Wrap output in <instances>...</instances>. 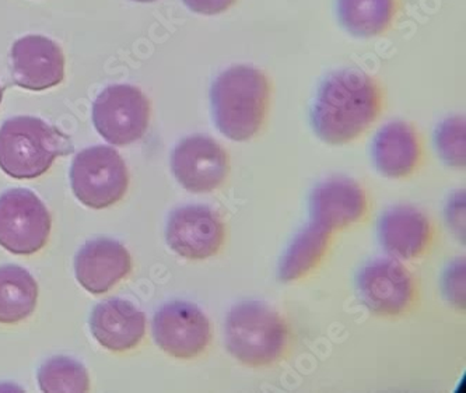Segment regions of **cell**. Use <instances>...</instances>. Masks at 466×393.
I'll return each mask as SVG.
<instances>
[{"label":"cell","mask_w":466,"mask_h":393,"mask_svg":"<svg viewBox=\"0 0 466 393\" xmlns=\"http://www.w3.org/2000/svg\"><path fill=\"white\" fill-rule=\"evenodd\" d=\"M150 122V103L137 87L108 86L93 104V124L113 146H127L145 136Z\"/></svg>","instance_id":"cell-7"},{"label":"cell","mask_w":466,"mask_h":393,"mask_svg":"<svg viewBox=\"0 0 466 393\" xmlns=\"http://www.w3.org/2000/svg\"><path fill=\"white\" fill-rule=\"evenodd\" d=\"M358 290L364 306L380 317H400L415 301V282L395 259H377L363 267Z\"/></svg>","instance_id":"cell-11"},{"label":"cell","mask_w":466,"mask_h":393,"mask_svg":"<svg viewBox=\"0 0 466 393\" xmlns=\"http://www.w3.org/2000/svg\"><path fill=\"white\" fill-rule=\"evenodd\" d=\"M226 346L231 356L248 367L272 366L289 346V329L283 317L259 301H244L228 312Z\"/></svg>","instance_id":"cell-4"},{"label":"cell","mask_w":466,"mask_h":393,"mask_svg":"<svg viewBox=\"0 0 466 393\" xmlns=\"http://www.w3.org/2000/svg\"><path fill=\"white\" fill-rule=\"evenodd\" d=\"M465 119L451 116L444 119L436 130V145L440 157L447 166L463 168L466 161Z\"/></svg>","instance_id":"cell-22"},{"label":"cell","mask_w":466,"mask_h":393,"mask_svg":"<svg viewBox=\"0 0 466 393\" xmlns=\"http://www.w3.org/2000/svg\"><path fill=\"white\" fill-rule=\"evenodd\" d=\"M51 233V216L34 192L9 189L0 196V246L15 255L41 251Z\"/></svg>","instance_id":"cell-6"},{"label":"cell","mask_w":466,"mask_h":393,"mask_svg":"<svg viewBox=\"0 0 466 393\" xmlns=\"http://www.w3.org/2000/svg\"><path fill=\"white\" fill-rule=\"evenodd\" d=\"M10 59L13 82L18 87L43 91L64 82V52L46 36L27 35L15 41Z\"/></svg>","instance_id":"cell-12"},{"label":"cell","mask_w":466,"mask_h":393,"mask_svg":"<svg viewBox=\"0 0 466 393\" xmlns=\"http://www.w3.org/2000/svg\"><path fill=\"white\" fill-rule=\"evenodd\" d=\"M210 104L216 127L221 135L233 142L251 140L267 121L269 79L251 65L228 67L213 82Z\"/></svg>","instance_id":"cell-2"},{"label":"cell","mask_w":466,"mask_h":393,"mask_svg":"<svg viewBox=\"0 0 466 393\" xmlns=\"http://www.w3.org/2000/svg\"><path fill=\"white\" fill-rule=\"evenodd\" d=\"M38 285L30 272L17 265L0 267V324L13 325L33 314Z\"/></svg>","instance_id":"cell-20"},{"label":"cell","mask_w":466,"mask_h":393,"mask_svg":"<svg viewBox=\"0 0 466 393\" xmlns=\"http://www.w3.org/2000/svg\"><path fill=\"white\" fill-rule=\"evenodd\" d=\"M4 100V88L0 87V103Z\"/></svg>","instance_id":"cell-26"},{"label":"cell","mask_w":466,"mask_h":393,"mask_svg":"<svg viewBox=\"0 0 466 393\" xmlns=\"http://www.w3.org/2000/svg\"><path fill=\"white\" fill-rule=\"evenodd\" d=\"M153 338L161 350L179 360H192L207 350L212 339L209 319L187 301H173L156 312Z\"/></svg>","instance_id":"cell-8"},{"label":"cell","mask_w":466,"mask_h":393,"mask_svg":"<svg viewBox=\"0 0 466 393\" xmlns=\"http://www.w3.org/2000/svg\"><path fill=\"white\" fill-rule=\"evenodd\" d=\"M369 209L367 195L358 182L332 178L315 186L309 196L311 223L325 230H343L363 220Z\"/></svg>","instance_id":"cell-13"},{"label":"cell","mask_w":466,"mask_h":393,"mask_svg":"<svg viewBox=\"0 0 466 393\" xmlns=\"http://www.w3.org/2000/svg\"><path fill=\"white\" fill-rule=\"evenodd\" d=\"M166 238L179 257L189 260L208 259L218 254L225 244V223L208 206H184L168 217Z\"/></svg>","instance_id":"cell-10"},{"label":"cell","mask_w":466,"mask_h":393,"mask_svg":"<svg viewBox=\"0 0 466 393\" xmlns=\"http://www.w3.org/2000/svg\"><path fill=\"white\" fill-rule=\"evenodd\" d=\"M377 170L388 178H405L421 160V142L412 125L390 122L379 130L371 147Z\"/></svg>","instance_id":"cell-17"},{"label":"cell","mask_w":466,"mask_h":393,"mask_svg":"<svg viewBox=\"0 0 466 393\" xmlns=\"http://www.w3.org/2000/svg\"><path fill=\"white\" fill-rule=\"evenodd\" d=\"M90 329L106 350H132L146 333V317L127 299L111 298L98 304L90 317Z\"/></svg>","instance_id":"cell-15"},{"label":"cell","mask_w":466,"mask_h":393,"mask_svg":"<svg viewBox=\"0 0 466 393\" xmlns=\"http://www.w3.org/2000/svg\"><path fill=\"white\" fill-rule=\"evenodd\" d=\"M330 236V231L314 223L297 234L279 265V278L283 283H293L309 275L324 259Z\"/></svg>","instance_id":"cell-19"},{"label":"cell","mask_w":466,"mask_h":393,"mask_svg":"<svg viewBox=\"0 0 466 393\" xmlns=\"http://www.w3.org/2000/svg\"><path fill=\"white\" fill-rule=\"evenodd\" d=\"M36 377L43 392H87L90 389L87 369L66 356H55L46 360Z\"/></svg>","instance_id":"cell-21"},{"label":"cell","mask_w":466,"mask_h":393,"mask_svg":"<svg viewBox=\"0 0 466 393\" xmlns=\"http://www.w3.org/2000/svg\"><path fill=\"white\" fill-rule=\"evenodd\" d=\"M380 241L392 257L412 260L431 246L433 227L424 213L410 206H397L380 220Z\"/></svg>","instance_id":"cell-16"},{"label":"cell","mask_w":466,"mask_h":393,"mask_svg":"<svg viewBox=\"0 0 466 393\" xmlns=\"http://www.w3.org/2000/svg\"><path fill=\"white\" fill-rule=\"evenodd\" d=\"M444 293L454 306H465V262L458 260L447 270L444 277Z\"/></svg>","instance_id":"cell-23"},{"label":"cell","mask_w":466,"mask_h":393,"mask_svg":"<svg viewBox=\"0 0 466 393\" xmlns=\"http://www.w3.org/2000/svg\"><path fill=\"white\" fill-rule=\"evenodd\" d=\"M70 152L69 139L35 116H15L0 126V168L12 178H38Z\"/></svg>","instance_id":"cell-3"},{"label":"cell","mask_w":466,"mask_h":393,"mask_svg":"<svg viewBox=\"0 0 466 393\" xmlns=\"http://www.w3.org/2000/svg\"><path fill=\"white\" fill-rule=\"evenodd\" d=\"M342 27L358 38H374L387 33L400 12V0H338Z\"/></svg>","instance_id":"cell-18"},{"label":"cell","mask_w":466,"mask_h":393,"mask_svg":"<svg viewBox=\"0 0 466 393\" xmlns=\"http://www.w3.org/2000/svg\"><path fill=\"white\" fill-rule=\"evenodd\" d=\"M191 12L203 15H218L228 12L237 0H182Z\"/></svg>","instance_id":"cell-24"},{"label":"cell","mask_w":466,"mask_h":393,"mask_svg":"<svg viewBox=\"0 0 466 393\" xmlns=\"http://www.w3.org/2000/svg\"><path fill=\"white\" fill-rule=\"evenodd\" d=\"M70 185L83 205L91 209H106L125 196L129 174L116 148L93 146L73 158Z\"/></svg>","instance_id":"cell-5"},{"label":"cell","mask_w":466,"mask_h":393,"mask_svg":"<svg viewBox=\"0 0 466 393\" xmlns=\"http://www.w3.org/2000/svg\"><path fill=\"white\" fill-rule=\"evenodd\" d=\"M171 170L182 188L191 194H209L228 178L230 158L220 143L195 135L176 146L171 155Z\"/></svg>","instance_id":"cell-9"},{"label":"cell","mask_w":466,"mask_h":393,"mask_svg":"<svg viewBox=\"0 0 466 393\" xmlns=\"http://www.w3.org/2000/svg\"><path fill=\"white\" fill-rule=\"evenodd\" d=\"M132 270V257L121 242L111 238L91 239L77 252L75 273L77 282L91 294H104L124 280Z\"/></svg>","instance_id":"cell-14"},{"label":"cell","mask_w":466,"mask_h":393,"mask_svg":"<svg viewBox=\"0 0 466 393\" xmlns=\"http://www.w3.org/2000/svg\"><path fill=\"white\" fill-rule=\"evenodd\" d=\"M132 2H137V4H153L156 0H132Z\"/></svg>","instance_id":"cell-25"},{"label":"cell","mask_w":466,"mask_h":393,"mask_svg":"<svg viewBox=\"0 0 466 393\" xmlns=\"http://www.w3.org/2000/svg\"><path fill=\"white\" fill-rule=\"evenodd\" d=\"M382 106V88L374 77L360 70H339L319 87L312 106V127L328 145H346L370 129Z\"/></svg>","instance_id":"cell-1"}]
</instances>
